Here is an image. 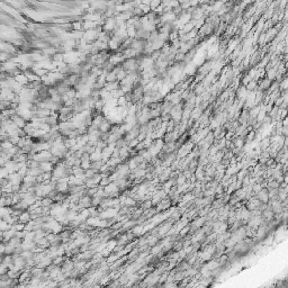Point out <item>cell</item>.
<instances>
[{
  "mask_svg": "<svg viewBox=\"0 0 288 288\" xmlns=\"http://www.w3.org/2000/svg\"><path fill=\"white\" fill-rule=\"evenodd\" d=\"M0 146H1L3 150H10L14 146V144L10 142L9 140H6V141H3V142L0 143Z\"/></svg>",
  "mask_w": 288,
  "mask_h": 288,
  "instance_id": "cell-2",
  "label": "cell"
},
{
  "mask_svg": "<svg viewBox=\"0 0 288 288\" xmlns=\"http://www.w3.org/2000/svg\"><path fill=\"white\" fill-rule=\"evenodd\" d=\"M5 164H6V160L0 155V167H5Z\"/></svg>",
  "mask_w": 288,
  "mask_h": 288,
  "instance_id": "cell-5",
  "label": "cell"
},
{
  "mask_svg": "<svg viewBox=\"0 0 288 288\" xmlns=\"http://www.w3.org/2000/svg\"><path fill=\"white\" fill-rule=\"evenodd\" d=\"M14 251H15V248L8 244V243H6V249H5V253L3 254H13Z\"/></svg>",
  "mask_w": 288,
  "mask_h": 288,
  "instance_id": "cell-3",
  "label": "cell"
},
{
  "mask_svg": "<svg viewBox=\"0 0 288 288\" xmlns=\"http://www.w3.org/2000/svg\"><path fill=\"white\" fill-rule=\"evenodd\" d=\"M5 249H6V243L2 241H0V254L5 253Z\"/></svg>",
  "mask_w": 288,
  "mask_h": 288,
  "instance_id": "cell-4",
  "label": "cell"
},
{
  "mask_svg": "<svg viewBox=\"0 0 288 288\" xmlns=\"http://www.w3.org/2000/svg\"><path fill=\"white\" fill-rule=\"evenodd\" d=\"M2 258H3V257L1 256V254H0V264H1V262H2Z\"/></svg>",
  "mask_w": 288,
  "mask_h": 288,
  "instance_id": "cell-6",
  "label": "cell"
},
{
  "mask_svg": "<svg viewBox=\"0 0 288 288\" xmlns=\"http://www.w3.org/2000/svg\"><path fill=\"white\" fill-rule=\"evenodd\" d=\"M31 220H32L31 213H29L28 211H23L22 213H20V215L18 216V222H20V223L26 224Z\"/></svg>",
  "mask_w": 288,
  "mask_h": 288,
  "instance_id": "cell-1",
  "label": "cell"
}]
</instances>
